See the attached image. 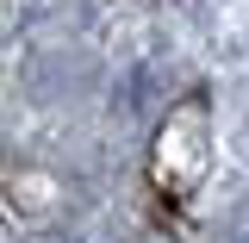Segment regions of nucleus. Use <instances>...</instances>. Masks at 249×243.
Wrapping results in <instances>:
<instances>
[]
</instances>
